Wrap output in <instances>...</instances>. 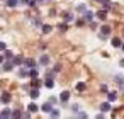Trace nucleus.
Returning <instances> with one entry per match:
<instances>
[{
	"label": "nucleus",
	"mask_w": 124,
	"mask_h": 119,
	"mask_svg": "<svg viewBox=\"0 0 124 119\" xmlns=\"http://www.w3.org/2000/svg\"><path fill=\"white\" fill-rule=\"evenodd\" d=\"M63 19H65V22H71L75 17H73V14H70V12H65V14H63Z\"/></svg>",
	"instance_id": "obj_14"
},
{
	"label": "nucleus",
	"mask_w": 124,
	"mask_h": 119,
	"mask_svg": "<svg viewBox=\"0 0 124 119\" xmlns=\"http://www.w3.org/2000/svg\"><path fill=\"white\" fill-rule=\"evenodd\" d=\"M77 10H78V12H82V14H83V12H85V10H87V7H85V4H80V5H77Z\"/></svg>",
	"instance_id": "obj_26"
},
{
	"label": "nucleus",
	"mask_w": 124,
	"mask_h": 119,
	"mask_svg": "<svg viewBox=\"0 0 124 119\" xmlns=\"http://www.w3.org/2000/svg\"><path fill=\"white\" fill-rule=\"evenodd\" d=\"M41 29H43V32H44V34H49V32L53 31V27H51L49 24H44V26H43Z\"/></svg>",
	"instance_id": "obj_21"
},
{
	"label": "nucleus",
	"mask_w": 124,
	"mask_h": 119,
	"mask_svg": "<svg viewBox=\"0 0 124 119\" xmlns=\"http://www.w3.org/2000/svg\"><path fill=\"white\" fill-rule=\"evenodd\" d=\"M92 19H93V12H90V10H85V12H83V21H87V22H92Z\"/></svg>",
	"instance_id": "obj_5"
},
{
	"label": "nucleus",
	"mask_w": 124,
	"mask_h": 119,
	"mask_svg": "<svg viewBox=\"0 0 124 119\" xmlns=\"http://www.w3.org/2000/svg\"><path fill=\"white\" fill-rule=\"evenodd\" d=\"M2 61H4V55H0V65H2Z\"/></svg>",
	"instance_id": "obj_36"
},
{
	"label": "nucleus",
	"mask_w": 124,
	"mask_h": 119,
	"mask_svg": "<svg viewBox=\"0 0 124 119\" xmlns=\"http://www.w3.org/2000/svg\"><path fill=\"white\" fill-rule=\"evenodd\" d=\"M77 119H88V116H87V112H80V111H78V116H77Z\"/></svg>",
	"instance_id": "obj_28"
},
{
	"label": "nucleus",
	"mask_w": 124,
	"mask_h": 119,
	"mask_svg": "<svg viewBox=\"0 0 124 119\" xmlns=\"http://www.w3.org/2000/svg\"><path fill=\"white\" fill-rule=\"evenodd\" d=\"M4 56H5L7 60H12V58H14V53L9 51V49H4Z\"/></svg>",
	"instance_id": "obj_22"
},
{
	"label": "nucleus",
	"mask_w": 124,
	"mask_h": 119,
	"mask_svg": "<svg viewBox=\"0 0 124 119\" xmlns=\"http://www.w3.org/2000/svg\"><path fill=\"white\" fill-rule=\"evenodd\" d=\"M22 63H24V58H22V56L17 55V56L12 58V65H14V66H22Z\"/></svg>",
	"instance_id": "obj_3"
},
{
	"label": "nucleus",
	"mask_w": 124,
	"mask_h": 119,
	"mask_svg": "<svg viewBox=\"0 0 124 119\" xmlns=\"http://www.w3.org/2000/svg\"><path fill=\"white\" fill-rule=\"evenodd\" d=\"M66 27H68L66 22H61V24H60V29H61V31H66Z\"/></svg>",
	"instance_id": "obj_30"
},
{
	"label": "nucleus",
	"mask_w": 124,
	"mask_h": 119,
	"mask_svg": "<svg viewBox=\"0 0 124 119\" xmlns=\"http://www.w3.org/2000/svg\"><path fill=\"white\" fill-rule=\"evenodd\" d=\"M77 90H78V92H83V90H85V83H83V82H78V83H77Z\"/></svg>",
	"instance_id": "obj_25"
},
{
	"label": "nucleus",
	"mask_w": 124,
	"mask_h": 119,
	"mask_svg": "<svg viewBox=\"0 0 124 119\" xmlns=\"http://www.w3.org/2000/svg\"><path fill=\"white\" fill-rule=\"evenodd\" d=\"M39 65H43V66L49 65V56H48V55H43V56L39 58Z\"/></svg>",
	"instance_id": "obj_7"
},
{
	"label": "nucleus",
	"mask_w": 124,
	"mask_h": 119,
	"mask_svg": "<svg viewBox=\"0 0 124 119\" xmlns=\"http://www.w3.org/2000/svg\"><path fill=\"white\" fill-rule=\"evenodd\" d=\"M95 16H97L100 21H105V19H107V10H99Z\"/></svg>",
	"instance_id": "obj_10"
},
{
	"label": "nucleus",
	"mask_w": 124,
	"mask_h": 119,
	"mask_svg": "<svg viewBox=\"0 0 124 119\" xmlns=\"http://www.w3.org/2000/svg\"><path fill=\"white\" fill-rule=\"evenodd\" d=\"M97 2H100V4H102L105 9H110V5H112V4L109 2V0H97Z\"/></svg>",
	"instance_id": "obj_24"
},
{
	"label": "nucleus",
	"mask_w": 124,
	"mask_h": 119,
	"mask_svg": "<svg viewBox=\"0 0 124 119\" xmlns=\"http://www.w3.org/2000/svg\"><path fill=\"white\" fill-rule=\"evenodd\" d=\"M95 119H104V114H97V117Z\"/></svg>",
	"instance_id": "obj_34"
},
{
	"label": "nucleus",
	"mask_w": 124,
	"mask_h": 119,
	"mask_svg": "<svg viewBox=\"0 0 124 119\" xmlns=\"http://www.w3.org/2000/svg\"><path fill=\"white\" fill-rule=\"evenodd\" d=\"M7 5L9 7H17L19 5V0H7Z\"/></svg>",
	"instance_id": "obj_23"
},
{
	"label": "nucleus",
	"mask_w": 124,
	"mask_h": 119,
	"mask_svg": "<svg viewBox=\"0 0 124 119\" xmlns=\"http://www.w3.org/2000/svg\"><path fill=\"white\" fill-rule=\"evenodd\" d=\"M60 100H61V102H68V100H70V92H68V90H63V92L60 94Z\"/></svg>",
	"instance_id": "obj_4"
},
{
	"label": "nucleus",
	"mask_w": 124,
	"mask_h": 119,
	"mask_svg": "<svg viewBox=\"0 0 124 119\" xmlns=\"http://www.w3.org/2000/svg\"><path fill=\"white\" fill-rule=\"evenodd\" d=\"M44 2V0H36V4H43Z\"/></svg>",
	"instance_id": "obj_37"
},
{
	"label": "nucleus",
	"mask_w": 124,
	"mask_h": 119,
	"mask_svg": "<svg viewBox=\"0 0 124 119\" xmlns=\"http://www.w3.org/2000/svg\"><path fill=\"white\" fill-rule=\"evenodd\" d=\"M10 99H12V97H10V94H7V92H4V94H2V97H0V100H2L4 104H9V102H10Z\"/></svg>",
	"instance_id": "obj_8"
},
{
	"label": "nucleus",
	"mask_w": 124,
	"mask_h": 119,
	"mask_svg": "<svg viewBox=\"0 0 124 119\" xmlns=\"http://www.w3.org/2000/svg\"><path fill=\"white\" fill-rule=\"evenodd\" d=\"M21 111H10V119H21Z\"/></svg>",
	"instance_id": "obj_19"
},
{
	"label": "nucleus",
	"mask_w": 124,
	"mask_h": 119,
	"mask_svg": "<svg viewBox=\"0 0 124 119\" xmlns=\"http://www.w3.org/2000/svg\"><path fill=\"white\" fill-rule=\"evenodd\" d=\"M121 44H122V41L119 38H112V46L114 48H121Z\"/></svg>",
	"instance_id": "obj_20"
},
{
	"label": "nucleus",
	"mask_w": 124,
	"mask_h": 119,
	"mask_svg": "<svg viewBox=\"0 0 124 119\" xmlns=\"http://www.w3.org/2000/svg\"><path fill=\"white\" fill-rule=\"evenodd\" d=\"M4 49H7V44H5V43H2V41H0V51H4Z\"/></svg>",
	"instance_id": "obj_31"
},
{
	"label": "nucleus",
	"mask_w": 124,
	"mask_h": 119,
	"mask_svg": "<svg viewBox=\"0 0 124 119\" xmlns=\"http://www.w3.org/2000/svg\"><path fill=\"white\" fill-rule=\"evenodd\" d=\"M60 70H61V66H60V65H56V66H54V68H53V71H54V73H58V71H60Z\"/></svg>",
	"instance_id": "obj_33"
},
{
	"label": "nucleus",
	"mask_w": 124,
	"mask_h": 119,
	"mask_svg": "<svg viewBox=\"0 0 124 119\" xmlns=\"http://www.w3.org/2000/svg\"><path fill=\"white\" fill-rule=\"evenodd\" d=\"M29 95H31V99H38L39 97V90L38 88H31L29 90Z\"/></svg>",
	"instance_id": "obj_16"
},
{
	"label": "nucleus",
	"mask_w": 124,
	"mask_h": 119,
	"mask_svg": "<svg viewBox=\"0 0 124 119\" xmlns=\"http://www.w3.org/2000/svg\"><path fill=\"white\" fill-rule=\"evenodd\" d=\"M44 87H46V88H53V87H54L53 78H46V80H44Z\"/></svg>",
	"instance_id": "obj_15"
},
{
	"label": "nucleus",
	"mask_w": 124,
	"mask_h": 119,
	"mask_svg": "<svg viewBox=\"0 0 124 119\" xmlns=\"http://www.w3.org/2000/svg\"><path fill=\"white\" fill-rule=\"evenodd\" d=\"M51 109H53L51 102H46V104H43V105H41V111H43V112H49Z\"/></svg>",
	"instance_id": "obj_12"
},
{
	"label": "nucleus",
	"mask_w": 124,
	"mask_h": 119,
	"mask_svg": "<svg viewBox=\"0 0 124 119\" xmlns=\"http://www.w3.org/2000/svg\"><path fill=\"white\" fill-rule=\"evenodd\" d=\"M2 66H4V70H5V71H12V70H14L12 61H2Z\"/></svg>",
	"instance_id": "obj_6"
},
{
	"label": "nucleus",
	"mask_w": 124,
	"mask_h": 119,
	"mask_svg": "<svg viewBox=\"0 0 124 119\" xmlns=\"http://www.w3.org/2000/svg\"><path fill=\"white\" fill-rule=\"evenodd\" d=\"M116 99H117V94L116 92H109L107 94V102H114Z\"/></svg>",
	"instance_id": "obj_17"
},
{
	"label": "nucleus",
	"mask_w": 124,
	"mask_h": 119,
	"mask_svg": "<svg viewBox=\"0 0 124 119\" xmlns=\"http://www.w3.org/2000/svg\"><path fill=\"white\" fill-rule=\"evenodd\" d=\"M121 48H122V51H124V43H122V44H121Z\"/></svg>",
	"instance_id": "obj_38"
},
{
	"label": "nucleus",
	"mask_w": 124,
	"mask_h": 119,
	"mask_svg": "<svg viewBox=\"0 0 124 119\" xmlns=\"http://www.w3.org/2000/svg\"><path fill=\"white\" fill-rule=\"evenodd\" d=\"M71 109H73L75 112H78V111H80V105H78V104H75V105H71Z\"/></svg>",
	"instance_id": "obj_32"
},
{
	"label": "nucleus",
	"mask_w": 124,
	"mask_h": 119,
	"mask_svg": "<svg viewBox=\"0 0 124 119\" xmlns=\"http://www.w3.org/2000/svg\"><path fill=\"white\" fill-rule=\"evenodd\" d=\"M119 65H121V66H124V58H122V60L119 61Z\"/></svg>",
	"instance_id": "obj_35"
},
{
	"label": "nucleus",
	"mask_w": 124,
	"mask_h": 119,
	"mask_svg": "<svg viewBox=\"0 0 124 119\" xmlns=\"http://www.w3.org/2000/svg\"><path fill=\"white\" fill-rule=\"evenodd\" d=\"M49 116H51V119H60V111L58 109H51L49 111Z\"/></svg>",
	"instance_id": "obj_13"
},
{
	"label": "nucleus",
	"mask_w": 124,
	"mask_h": 119,
	"mask_svg": "<svg viewBox=\"0 0 124 119\" xmlns=\"http://www.w3.org/2000/svg\"><path fill=\"white\" fill-rule=\"evenodd\" d=\"M27 77H29V78H38V68H31V70L27 71Z\"/></svg>",
	"instance_id": "obj_11"
},
{
	"label": "nucleus",
	"mask_w": 124,
	"mask_h": 119,
	"mask_svg": "<svg viewBox=\"0 0 124 119\" xmlns=\"http://www.w3.org/2000/svg\"><path fill=\"white\" fill-rule=\"evenodd\" d=\"M27 70H31V68H38V63L34 61V60H31V58H27V60H24V63H22Z\"/></svg>",
	"instance_id": "obj_2"
},
{
	"label": "nucleus",
	"mask_w": 124,
	"mask_h": 119,
	"mask_svg": "<svg viewBox=\"0 0 124 119\" xmlns=\"http://www.w3.org/2000/svg\"><path fill=\"white\" fill-rule=\"evenodd\" d=\"M110 31H112V29H110V26H102V27H100V38H102V39H105V38L110 34Z\"/></svg>",
	"instance_id": "obj_1"
},
{
	"label": "nucleus",
	"mask_w": 124,
	"mask_h": 119,
	"mask_svg": "<svg viewBox=\"0 0 124 119\" xmlns=\"http://www.w3.org/2000/svg\"><path fill=\"white\" fill-rule=\"evenodd\" d=\"M116 82H117L119 85H122V83H124V77H122V75H116Z\"/></svg>",
	"instance_id": "obj_27"
},
{
	"label": "nucleus",
	"mask_w": 124,
	"mask_h": 119,
	"mask_svg": "<svg viewBox=\"0 0 124 119\" xmlns=\"http://www.w3.org/2000/svg\"><path fill=\"white\" fill-rule=\"evenodd\" d=\"M38 109H39V107H38V105H36L34 102H31V104L27 105V111H29L31 114H32V112H38Z\"/></svg>",
	"instance_id": "obj_18"
},
{
	"label": "nucleus",
	"mask_w": 124,
	"mask_h": 119,
	"mask_svg": "<svg viewBox=\"0 0 124 119\" xmlns=\"http://www.w3.org/2000/svg\"><path fill=\"white\" fill-rule=\"evenodd\" d=\"M19 77H22V78L27 77V71H26V70H19Z\"/></svg>",
	"instance_id": "obj_29"
},
{
	"label": "nucleus",
	"mask_w": 124,
	"mask_h": 119,
	"mask_svg": "<svg viewBox=\"0 0 124 119\" xmlns=\"http://www.w3.org/2000/svg\"><path fill=\"white\" fill-rule=\"evenodd\" d=\"M100 111L102 112H109L110 111V102H102L100 104Z\"/></svg>",
	"instance_id": "obj_9"
}]
</instances>
